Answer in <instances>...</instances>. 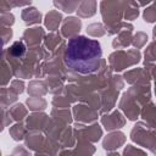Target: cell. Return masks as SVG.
<instances>
[{
  "label": "cell",
  "instance_id": "7a4b0ae2",
  "mask_svg": "<svg viewBox=\"0 0 156 156\" xmlns=\"http://www.w3.org/2000/svg\"><path fill=\"white\" fill-rule=\"evenodd\" d=\"M24 51H26V46H24V44L21 43V41L13 43L12 46L10 48V52H11L13 56H16V57L22 56V55L24 54Z\"/></svg>",
  "mask_w": 156,
  "mask_h": 156
},
{
  "label": "cell",
  "instance_id": "6da1fadb",
  "mask_svg": "<svg viewBox=\"0 0 156 156\" xmlns=\"http://www.w3.org/2000/svg\"><path fill=\"white\" fill-rule=\"evenodd\" d=\"M102 49L98 40L84 35H76L67 43L63 62L66 67L74 73H95L101 66Z\"/></svg>",
  "mask_w": 156,
  "mask_h": 156
}]
</instances>
